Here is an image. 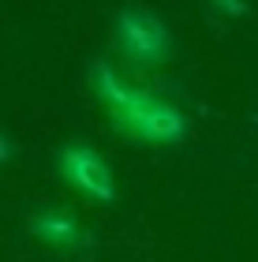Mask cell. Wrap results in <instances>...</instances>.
<instances>
[{
  "label": "cell",
  "instance_id": "1",
  "mask_svg": "<svg viewBox=\"0 0 258 262\" xmlns=\"http://www.w3.org/2000/svg\"><path fill=\"white\" fill-rule=\"evenodd\" d=\"M93 82H98V94L112 109V116L131 131V135L146 139V142H176V139H183V116L176 109H169V105L138 94V90H127L109 64H98Z\"/></svg>",
  "mask_w": 258,
  "mask_h": 262
},
{
  "label": "cell",
  "instance_id": "2",
  "mask_svg": "<svg viewBox=\"0 0 258 262\" xmlns=\"http://www.w3.org/2000/svg\"><path fill=\"white\" fill-rule=\"evenodd\" d=\"M116 41L135 64H157L169 56V30L154 11L127 8L116 19Z\"/></svg>",
  "mask_w": 258,
  "mask_h": 262
},
{
  "label": "cell",
  "instance_id": "3",
  "mask_svg": "<svg viewBox=\"0 0 258 262\" xmlns=\"http://www.w3.org/2000/svg\"><path fill=\"white\" fill-rule=\"evenodd\" d=\"M60 169H64V176L79 187V191H86V195H93V199L109 202V199L116 195V191H112V172H109V165L101 161L98 150H90V146H72V150H64Z\"/></svg>",
  "mask_w": 258,
  "mask_h": 262
},
{
  "label": "cell",
  "instance_id": "4",
  "mask_svg": "<svg viewBox=\"0 0 258 262\" xmlns=\"http://www.w3.org/2000/svg\"><path fill=\"white\" fill-rule=\"evenodd\" d=\"M30 229H34V236H41L45 244H75L79 240V225L72 221V213H64V210L34 217Z\"/></svg>",
  "mask_w": 258,
  "mask_h": 262
},
{
  "label": "cell",
  "instance_id": "5",
  "mask_svg": "<svg viewBox=\"0 0 258 262\" xmlns=\"http://www.w3.org/2000/svg\"><path fill=\"white\" fill-rule=\"evenodd\" d=\"M214 4L221 11H228V15H240V11H243V0H214Z\"/></svg>",
  "mask_w": 258,
  "mask_h": 262
}]
</instances>
